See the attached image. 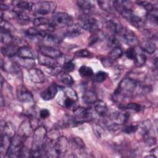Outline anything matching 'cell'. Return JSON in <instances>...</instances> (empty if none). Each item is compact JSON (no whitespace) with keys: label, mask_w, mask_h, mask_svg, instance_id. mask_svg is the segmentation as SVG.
I'll return each instance as SVG.
<instances>
[{"label":"cell","mask_w":158,"mask_h":158,"mask_svg":"<svg viewBox=\"0 0 158 158\" xmlns=\"http://www.w3.org/2000/svg\"><path fill=\"white\" fill-rule=\"evenodd\" d=\"M139 88V85L138 81L131 78H125L120 82L114 95L116 98L129 96Z\"/></svg>","instance_id":"cell-1"},{"label":"cell","mask_w":158,"mask_h":158,"mask_svg":"<svg viewBox=\"0 0 158 158\" xmlns=\"http://www.w3.org/2000/svg\"><path fill=\"white\" fill-rule=\"evenodd\" d=\"M82 28L89 32H96L101 27V22L96 19L88 15H83L80 18Z\"/></svg>","instance_id":"cell-2"},{"label":"cell","mask_w":158,"mask_h":158,"mask_svg":"<svg viewBox=\"0 0 158 158\" xmlns=\"http://www.w3.org/2000/svg\"><path fill=\"white\" fill-rule=\"evenodd\" d=\"M47 131L44 127L40 126L35 130L33 139L32 149H41L46 138Z\"/></svg>","instance_id":"cell-3"},{"label":"cell","mask_w":158,"mask_h":158,"mask_svg":"<svg viewBox=\"0 0 158 158\" xmlns=\"http://www.w3.org/2000/svg\"><path fill=\"white\" fill-rule=\"evenodd\" d=\"M52 23L56 26H70L73 24V19L69 14L64 12H54L52 16Z\"/></svg>","instance_id":"cell-4"},{"label":"cell","mask_w":158,"mask_h":158,"mask_svg":"<svg viewBox=\"0 0 158 158\" xmlns=\"http://www.w3.org/2000/svg\"><path fill=\"white\" fill-rule=\"evenodd\" d=\"M70 146V143L67 137L64 136H61L58 138L56 141L54 146V148L57 154H65L69 149Z\"/></svg>","instance_id":"cell-5"},{"label":"cell","mask_w":158,"mask_h":158,"mask_svg":"<svg viewBox=\"0 0 158 158\" xmlns=\"http://www.w3.org/2000/svg\"><path fill=\"white\" fill-rule=\"evenodd\" d=\"M120 14L124 19L131 22L135 26L137 25L138 27H140L143 25L141 19L136 15L131 9H125Z\"/></svg>","instance_id":"cell-6"},{"label":"cell","mask_w":158,"mask_h":158,"mask_svg":"<svg viewBox=\"0 0 158 158\" xmlns=\"http://www.w3.org/2000/svg\"><path fill=\"white\" fill-rule=\"evenodd\" d=\"M75 118H76L78 123L89 120L91 118V112L89 109H85L83 107H78L73 110Z\"/></svg>","instance_id":"cell-7"},{"label":"cell","mask_w":158,"mask_h":158,"mask_svg":"<svg viewBox=\"0 0 158 158\" xmlns=\"http://www.w3.org/2000/svg\"><path fill=\"white\" fill-rule=\"evenodd\" d=\"M57 91L58 88L57 85L56 83H52L41 93L40 96L44 101H50L56 97Z\"/></svg>","instance_id":"cell-8"},{"label":"cell","mask_w":158,"mask_h":158,"mask_svg":"<svg viewBox=\"0 0 158 158\" xmlns=\"http://www.w3.org/2000/svg\"><path fill=\"white\" fill-rule=\"evenodd\" d=\"M28 74L30 80L34 83H41L46 80V77L44 73L38 69L32 68L29 69Z\"/></svg>","instance_id":"cell-9"},{"label":"cell","mask_w":158,"mask_h":158,"mask_svg":"<svg viewBox=\"0 0 158 158\" xmlns=\"http://www.w3.org/2000/svg\"><path fill=\"white\" fill-rule=\"evenodd\" d=\"M106 25L107 29L115 34L120 33L123 30V27L122 23L115 19L110 18L107 19L106 22Z\"/></svg>","instance_id":"cell-10"},{"label":"cell","mask_w":158,"mask_h":158,"mask_svg":"<svg viewBox=\"0 0 158 158\" xmlns=\"http://www.w3.org/2000/svg\"><path fill=\"white\" fill-rule=\"evenodd\" d=\"M122 37L125 43L131 48H134L138 44V40L136 36L129 29H127L124 31Z\"/></svg>","instance_id":"cell-11"},{"label":"cell","mask_w":158,"mask_h":158,"mask_svg":"<svg viewBox=\"0 0 158 158\" xmlns=\"http://www.w3.org/2000/svg\"><path fill=\"white\" fill-rule=\"evenodd\" d=\"M32 133V127L28 120H24L19 127L18 130V135L24 138H27Z\"/></svg>","instance_id":"cell-12"},{"label":"cell","mask_w":158,"mask_h":158,"mask_svg":"<svg viewBox=\"0 0 158 158\" xmlns=\"http://www.w3.org/2000/svg\"><path fill=\"white\" fill-rule=\"evenodd\" d=\"M33 9H34L35 12L39 14L46 15L50 12L51 5L48 1H40L34 4Z\"/></svg>","instance_id":"cell-13"},{"label":"cell","mask_w":158,"mask_h":158,"mask_svg":"<svg viewBox=\"0 0 158 158\" xmlns=\"http://www.w3.org/2000/svg\"><path fill=\"white\" fill-rule=\"evenodd\" d=\"M40 52L55 59H58L62 56V54L59 50H57L52 47L46 46H41L40 48Z\"/></svg>","instance_id":"cell-14"},{"label":"cell","mask_w":158,"mask_h":158,"mask_svg":"<svg viewBox=\"0 0 158 158\" xmlns=\"http://www.w3.org/2000/svg\"><path fill=\"white\" fill-rule=\"evenodd\" d=\"M82 27L80 25V24L78 23H75L72 24L71 25L69 26L65 32L64 33V35L65 37H69V38H73L78 36L81 35L82 33Z\"/></svg>","instance_id":"cell-15"},{"label":"cell","mask_w":158,"mask_h":158,"mask_svg":"<svg viewBox=\"0 0 158 158\" xmlns=\"http://www.w3.org/2000/svg\"><path fill=\"white\" fill-rule=\"evenodd\" d=\"M17 98L21 102H28L33 101V95L27 88L20 86L17 91Z\"/></svg>","instance_id":"cell-16"},{"label":"cell","mask_w":158,"mask_h":158,"mask_svg":"<svg viewBox=\"0 0 158 158\" xmlns=\"http://www.w3.org/2000/svg\"><path fill=\"white\" fill-rule=\"evenodd\" d=\"M128 116L129 114L128 113H113L110 115V118L112 122V124L120 126L126 122Z\"/></svg>","instance_id":"cell-17"},{"label":"cell","mask_w":158,"mask_h":158,"mask_svg":"<svg viewBox=\"0 0 158 158\" xmlns=\"http://www.w3.org/2000/svg\"><path fill=\"white\" fill-rule=\"evenodd\" d=\"M38 59L40 64L45 65L47 67L56 66L58 64V62L56 60V59L50 57L49 56H45L40 52L38 54Z\"/></svg>","instance_id":"cell-18"},{"label":"cell","mask_w":158,"mask_h":158,"mask_svg":"<svg viewBox=\"0 0 158 158\" xmlns=\"http://www.w3.org/2000/svg\"><path fill=\"white\" fill-rule=\"evenodd\" d=\"M12 138L6 135H1L0 141V152L1 154L7 156V151L11 144Z\"/></svg>","instance_id":"cell-19"},{"label":"cell","mask_w":158,"mask_h":158,"mask_svg":"<svg viewBox=\"0 0 158 158\" xmlns=\"http://www.w3.org/2000/svg\"><path fill=\"white\" fill-rule=\"evenodd\" d=\"M19 48L20 47H19L17 44H11L9 45H5L4 46L2 47L1 51L4 56L10 57L16 56Z\"/></svg>","instance_id":"cell-20"},{"label":"cell","mask_w":158,"mask_h":158,"mask_svg":"<svg viewBox=\"0 0 158 158\" xmlns=\"http://www.w3.org/2000/svg\"><path fill=\"white\" fill-rule=\"evenodd\" d=\"M83 101L88 105L94 104V103L98 100L97 94L93 90H86L82 95Z\"/></svg>","instance_id":"cell-21"},{"label":"cell","mask_w":158,"mask_h":158,"mask_svg":"<svg viewBox=\"0 0 158 158\" xmlns=\"http://www.w3.org/2000/svg\"><path fill=\"white\" fill-rule=\"evenodd\" d=\"M14 61L19 65L22 66L25 69H30L33 67L35 64V61L33 58L26 59V58H20L16 56Z\"/></svg>","instance_id":"cell-22"},{"label":"cell","mask_w":158,"mask_h":158,"mask_svg":"<svg viewBox=\"0 0 158 158\" xmlns=\"http://www.w3.org/2000/svg\"><path fill=\"white\" fill-rule=\"evenodd\" d=\"M94 110L100 116L103 117L105 116L107 114V107L106 104L101 101V100H97L94 103Z\"/></svg>","instance_id":"cell-23"},{"label":"cell","mask_w":158,"mask_h":158,"mask_svg":"<svg viewBox=\"0 0 158 158\" xmlns=\"http://www.w3.org/2000/svg\"><path fill=\"white\" fill-rule=\"evenodd\" d=\"M43 41L45 44H49L48 46L52 47V46H56L61 42V39L56 35H51L50 33L46 34L43 37Z\"/></svg>","instance_id":"cell-24"},{"label":"cell","mask_w":158,"mask_h":158,"mask_svg":"<svg viewBox=\"0 0 158 158\" xmlns=\"http://www.w3.org/2000/svg\"><path fill=\"white\" fill-rule=\"evenodd\" d=\"M12 4L22 10H28L30 11L33 9L34 6V3L31 1H13L12 2Z\"/></svg>","instance_id":"cell-25"},{"label":"cell","mask_w":158,"mask_h":158,"mask_svg":"<svg viewBox=\"0 0 158 158\" xmlns=\"http://www.w3.org/2000/svg\"><path fill=\"white\" fill-rule=\"evenodd\" d=\"M1 135H6L9 137L12 138L15 136V127L11 122H7L4 123L2 128Z\"/></svg>","instance_id":"cell-26"},{"label":"cell","mask_w":158,"mask_h":158,"mask_svg":"<svg viewBox=\"0 0 158 158\" xmlns=\"http://www.w3.org/2000/svg\"><path fill=\"white\" fill-rule=\"evenodd\" d=\"M16 56L20 58L30 59L33 58V53L31 49L27 46H22L19 48Z\"/></svg>","instance_id":"cell-27"},{"label":"cell","mask_w":158,"mask_h":158,"mask_svg":"<svg viewBox=\"0 0 158 158\" xmlns=\"http://www.w3.org/2000/svg\"><path fill=\"white\" fill-rule=\"evenodd\" d=\"M0 36H1V41L5 45L11 44L14 42L13 37L10 35V33L6 31L2 28L0 30Z\"/></svg>","instance_id":"cell-28"},{"label":"cell","mask_w":158,"mask_h":158,"mask_svg":"<svg viewBox=\"0 0 158 158\" xmlns=\"http://www.w3.org/2000/svg\"><path fill=\"white\" fill-rule=\"evenodd\" d=\"M57 77L61 82H62L64 84H65L69 86L73 85L74 83V80H73V78L68 73L64 72L63 71L62 72H60L57 76Z\"/></svg>","instance_id":"cell-29"},{"label":"cell","mask_w":158,"mask_h":158,"mask_svg":"<svg viewBox=\"0 0 158 158\" xmlns=\"http://www.w3.org/2000/svg\"><path fill=\"white\" fill-rule=\"evenodd\" d=\"M77 4L79 8L85 13H88L93 8V4L89 1L80 0L77 1Z\"/></svg>","instance_id":"cell-30"},{"label":"cell","mask_w":158,"mask_h":158,"mask_svg":"<svg viewBox=\"0 0 158 158\" xmlns=\"http://www.w3.org/2000/svg\"><path fill=\"white\" fill-rule=\"evenodd\" d=\"M79 74L82 77L85 78H90L94 75V72L93 69L88 66L82 65L78 70Z\"/></svg>","instance_id":"cell-31"},{"label":"cell","mask_w":158,"mask_h":158,"mask_svg":"<svg viewBox=\"0 0 158 158\" xmlns=\"http://www.w3.org/2000/svg\"><path fill=\"white\" fill-rule=\"evenodd\" d=\"M122 49L120 46H117L112 48V49L109 53V58L110 59L112 60H115L120 58L122 56Z\"/></svg>","instance_id":"cell-32"},{"label":"cell","mask_w":158,"mask_h":158,"mask_svg":"<svg viewBox=\"0 0 158 158\" xmlns=\"http://www.w3.org/2000/svg\"><path fill=\"white\" fill-rule=\"evenodd\" d=\"M141 49L143 51H146L149 54H152L156 49V46L151 41H145L142 44Z\"/></svg>","instance_id":"cell-33"},{"label":"cell","mask_w":158,"mask_h":158,"mask_svg":"<svg viewBox=\"0 0 158 158\" xmlns=\"http://www.w3.org/2000/svg\"><path fill=\"white\" fill-rule=\"evenodd\" d=\"M134 60L136 66L141 67L144 65L146 62V56L144 52L136 53L135 59Z\"/></svg>","instance_id":"cell-34"},{"label":"cell","mask_w":158,"mask_h":158,"mask_svg":"<svg viewBox=\"0 0 158 158\" xmlns=\"http://www.w3.org/2000/svg\"><path fill=\"white\" fill-rule=\"evenodd\" d=\"M93 81L97 83H102L107 78V73L103 71H99L93 76Z\"/></svg>","instance_id":"cell-35"},{"label":"cell","mask_w":158,"mask_h":158,"mask_svg":"<svg viewBox=\"0 0 158 158\" xmlns=\"http://www.w3.org/2000/svg\"><path fill=\"white\" fill-rule=\"evenodd\" d=\"M64 94L66 97H67L69 98H70V99H73L75 101H77V100L78 99L77 94L76 92L75 91V90H73L70 86H67L65 88H64Z\"/></svg>","instance_id":"cell-36"},{"label":"cell","mask_w":158,"mask_h":158,"mask_svg":"<svg viewBox=\"0 0 158 158\" xmlns=\"http://www.w3.org/2000/svg\"><path fill=\"white\" fill-rule=\"evenodd\" d=\"M46 71L50 75L57 77L60 72H62V67L59 65L53 67H47L46 68Z\"/></svg>","instance_id":"cell-37"},{"label":"cell","mask_w":158,"mask_h":158,"mask_svg":"<svg viewBox=\"0 0 158 158\" xmlns=\"http://www.w3.org/2000/svg\"><path fill=\"white\" fill-rule=\"evenodd\" d=\"M27 33L29 36H40L41 37H43L46 34H47L45 32H43L39 29H37L34 27H30L27 30Z\"/></svg>","instance_id":"cell-38"},{"label":"cell","mask_w":158,"mask_h":158,"mask_svg":"<svg viewBox=\"0 0 158 158\" xmlns=\"http://www.w3.org/2000/svg\"><path fill=\"white\" fill-rule=\"evenodd\" d=\"M136 3L140 6L144 7L148 12L151 11L154 9H157V7H156V5L154 4L151 3L150 2L148 1H136Z\"/></svg>","instance_id":"cell-39"},{"label":"cell","mask_w":158,"mask_h":158,"mask_svg":"<svg viewBox=\"0 0 158 158\" xmlns=\"http://www.w3.org/2000/svg\"><path fill=\"white\" fill-rule=\"evenodd\" d=\"M50 22L46 18L44 17H37L34 19L33 24L36 27H40L41 26L45 25L46 24L49 23Z\"/></svg>","instance_id":"cell-40"},{"label":"cell","mask_w":158,"mask_h":158,"mask_svg":"<svg viewBox=\"0 0 158 158\" xmlns=\"http://www.w3.org/2000/svg\"><path fill=\"white\" fill-rule=\"evenodd\" d=\"M98 5L100 7L105 11H110L112 9V5L111 2L109 1H97Z\"/></svg>","instance_id":"cell-41"},{"label":"cell","mask_w":158,"mask_h":158,"mask_svg":"<svg viewBox=\"0 0 158 158\" xmlns=\"http://www.w3.org/2000/svg\"><path fill=\"white\" fill-rule=\"evenodd\" d=\"M62 67V71L66 73H69L75 70V65L74 63H73L71 60L65 62L63 64Z\"/></svg>","instance_id":"cell-42"},{"label":"cell","mask_w":158,"mask_h":158,"mask_svg":"<svg viewBox=\"0 0 158 158\" xmlns=\"http://www.w3.org/2000/svg\"><path fill=\"white\" fill-rule=\"evenodd\" d=\"M74 55L77 57H88L91 55V53L86 49H81L77 51Z\"/></svg>","instance_id":"cell-43"},{"label":"cell","mask_w":158,"mask_h":158,"mask_svg":"<svg viewBox=\"0 0 158 158\" xmlns=\"http://www.w3.org/2000/svg\"><path fill=\"white\" fill-rule=\"evenodd\" d=\"M146 17L149 20L157 23V9H154L151 11H148L146 14Z\"/></svg>","instance_id":"cell-44"},{"label":"cell","mask_w":158,"mask_h":158,"mask_svg":"<svg viewBox=\"0 0 158 158\" xmlns=\"http://www.w3.org/2000/svg\"><path fill=\"white\" fill-rule=\"evenodd\" d=\"M1 28L10 33L14 30L13 26L6 20L1 19Z\"/></svg>","instance_id":"cell-45"},{"label":"cell","mask_w":158,"mask_h":158,"mask_svg":"<svg viewBox=\"0 0 158 158\" xmlns=\"http://www.w3.org/2000/svg\"><path fill=\"white\" fill-rule=\"evenodd\" d=\"M125 55L127 58L131 60H134L135 59L136 55V52L135 49L134 48H128L126 52H125Z\"/></svg>","instance_id":"cell-46"},{"label":"cell","mask_w":158,"mask_h":158,"mask_svg":"<svg viewBox=\"0 0 158 158\" xmlns=\"http://www.w3.org/2000/svg\"><path fill=\"white\" fill-rule=\"evenodd\" d=\"M138 125H130L128 126H126L123 129V131L127 134H130L132 133H135L138 130Z\"/></svg>","instance_id":"cell-47"},{"label":"cell","mask_w":158,"mask_h":158,"mask_svg":"<svg viewBox=\"0 0 158 158\" xmlns=\"http://www.w3.org/2000/svg\"><path fill=\"white\" fill-rule=\"evenodd\" d=\"M125 107H126V109L133 110L136 112H139L142 109V107L139 104H138L137 103H135V102H131V103L128 104Z\"/></svg>","instance_id":"cell-48"},{"label":"cell","mask_w":158,"mask_h":158,"mask_svg":"<svg viewBox=\"0 0 158 158\" xmlns=\"http://www.w3.org/2000/svg\"><path fill=\"white\" fill-rule=\"evenodd\" d=\"M72 141L73 144L78 148V149H85V144L82 139L78 137H75L72 138Z\"/></svg>","instance_id":"cell-49"},{"label":"cell","mask_w":158,"mask_h":158,"mask_svg":"<svg viewBox=\"0 0 158 158\" xmlns=\"http://www.w3.org/2000/svg\"><path fill=\"white\" fill-rule=\"evenodd\" d=\"M100 40H101V35H98V34H94L93 35L91 38H89V41L88 43V45L89 46H92L95 44L96 43H98V41H100Z\"/></svg>","instance_id":"cell-50"},{"label":"cell","mask_w":158,"mask_h":158,"mask_svg":"<svg viewBox=\"0 0 158 158\" xmlns=\"http://www.w3.org/2000/svg\"><path fill=\"white\" fill-rule=\"evenodd\" d=\"M75 101H73V99L69 98L66 96L64 100V105L67 109H70V107H72V106L75 104Z\"/></svg>","instance_id":"cell-51"},{"label":"cell","mask_w":158,"mask_h":158,"mask_svg":"<svg viewBox=\"0 0 158 158\" xmlns=\"http://www.w3.org/2000/svg\"><path fill=\"white\" fill-rule=\"evenodd\" d=\"M50 115V112L47 109H43L40 112V116L41 118L45 119Z\"/></svg>","instance_id":"cell-52"},{"label":"cell","mask_w":158,"mask_h":158,"mask_svg":"<svg viewBox=\"0 0 158 158\" xmlns=\"http://www.w3.org/2000/svg\"><path fill=\"white\" fill-rule=\"evenodd\" d=\"M101 62L104 67H110L112 64V60L109 58H104L101 60Z\"/></svg>","instance_id":"cell-53"},{"label":"cell","mask_w":158,"mask_h":158,"mask_svg":"<svg viewBox=\"0 0 158 158\" xmlns=\"http://www.w3.org/2000/svg\"><path fill=\"white\" fill-rule=\"evenodd\" d=\"M156 143V139L155 138H148L146 141V144L149 146L154 145Z\"/></svg>","instance_id":"cell-54"},{"label":"cell","mask_w":158,"mask_h":158,"mask_svg":"<svg viewBox=\"0 0 158 158\" xmlns=\"http://www.w3.org/2000/svg\"><path fill=\"white\" fill-rule=\"evenodd\" d=\"M9 9V6L6 4H4L2 2H1V11L3 10H7Z\"/></svg>","instance_id":"cell-55"},{"label":"cell","mask_w":158,"mask_h":158,"mask_svg":"<svg viewBox=\"0 0 158 158\" xmlns=\"http://www.w3.org/2000/svg\"><path fill=\"white\" fill-rule=\"evenodd\" d=\"M0 101H1V106H3L4 105V99H3V96L2 94H1V99H0Z\"/></svg>","instance_id":"cell-56"},{"label":"cell","mask_w":158,"mask_h":158,"mask_svg":"<svg viewBox=\"0 0 158 158\" xmlns=\"http://www.w3.org/2000/svg\"><path fill=\"white\" fill-rule=\"evenodd\" d=\"M1 88L2 87V85H3V81H4V78H3V77L1 75Z\"/></svg>","instance_id":"cell-57"}]
</instances>
